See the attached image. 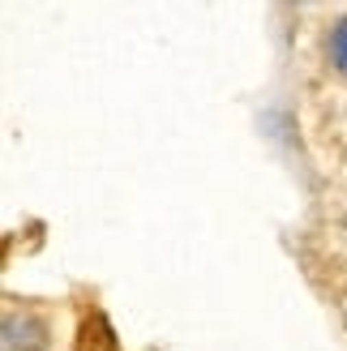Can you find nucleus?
Here are the masks:
<instances>
[{
    "label": "nucleus",
    "instance_id": "f257e3e1",
    "mask_svg": "<svg viewBox=\"0 0 347 351\" xmlns=\"http://www.w3.org/2000/svg\"><path fill=\"white\" fill-rule=\"evenodd\" d=\"M326 60H331V69L339 77H347V13L331 26V34H326Z\"/></svg>",
    "mask_w": 347,
    "mask_h": 351
}]
</instances>
